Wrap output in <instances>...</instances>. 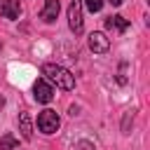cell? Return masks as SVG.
<instances>
[{
    "label": "cell",
    "mask_w": 150,
    "mask_h": 150,
    "mask_svg": "<svg viewBox=\"0 0 150 150\" xmlns=\"http://www.w3.org/2000/svg\"><path fill=\"white\" fill-rule=\"evenodd\" d=\"M42 75H45L49 82H54L59 89L70 91V89L75 87V77H73L66 68H61V66H56V63H45V66H42Z\"/></svg>",
    "instance_id": "obj_1"
},
{
    "label": "cell",
    "mask_w": 150,
    "mask_h": 150,
    "mask_svg": "<svg viewBox=\"0 0 150 150\" xmlns=\"http://www.w3.org/2000/svg\"><path fill=\"white\" fill-rule=\"evenodd\" d=\"M59 124H61V120H59V115L54 110H42L38 115V129L42 134H54L59 129Z\"/></svg>",
    "instance_id": "obj_2"
},
{
    "label": "cell",
    "mask_w": 150,
    "mask_h": 150,
    "mask_svg": "<svg viewBox=\"0 0 150 150\" xmlns=\"http://www.w3.org/2000/svg\"><path fill=\"white\" fill-rule=\"evenodd\" d=\"M68 26L73 33H82V0H70L68 5Z\"/></svg>",
    "instance_id": "obj_3"
},
{
    "label": "cell",
    "mask_w": 150,
    "mask_h": 150,
    "mask_svg": "<svg viewBox=\"0 0 150 150\" xmlns=\"http://www.w3.org/2000/svg\"><path fill=\"white\" fill-rule=\"evenodd\" d=\"M89 49H91L94 54H105V52L110 49V40L105 38V33L94 30V33L89 35Z\"/></svg>",
    "instance_id": "obj_4"
},
{
    "label": "cell",
    "mask_w": 150,
    "mask_h": 150,
    "mask_svg": "<svg viewBox=\"0 0 150 150\" xmlns=\"http://www.w3.org/2000/svg\"><path fill=\"white\" fill-rule=\"evenodd\" d=\"M33 91H35V101H38V103H49V101L54 98V89H52L45 80H38L35 87H33Z\"/></svg>",
    "instance_id": "obj_5"
},
{
    "label": "cell",
    "mask_w": 150,
    "mask_h": 150,
    "mask_svg": "<svg viewBox=\"0 0 150 150\" xmlns=\"http://www.w3.org/2000/svg\"><path fill=\"white\" fill-rule=\"evenodd\" d=\"M0 14L5 19H19V14H21L19 0H0Z\"/></svg>",
    "instance_id": "obj_6"
},
{
    "label": "cell",
    "mask_w": 150,
    "mask_h": 150,
    "mask_svg": "<svg viewBox=\"0 0 150 150\" xmlns=\"http://www.w3.org/2000/svg\"><path fill=\"white\" fill-rule=\"evenodd\" d=\"M59 12H61L59 0H47V2H45V7H42V12H40V19H42V21H47V23H52V21L59 16Z\"/></svg>",
    "instance_id": "obj_7"
},
{
    "label": "cell",
    "mask_w": 150,
    "mask_h": 150,
    "mask_svg": "<svg viewBox=\"0 0 150 150\" xmlns=\"http://www.w3.org/2000/svg\"><path fill=\"white\" fill-rule=\"evenodd\" d=\"M129 26H131V23H129L124 16H120V14L105 19V28H108V30H115V33H124V30H129Z\"/></svg>",
    "instance_id": "obj_8"
},
{
    "label": "cell",
    "mask_w": 150,
    "mask_h": 150,
    "mask_svg": "<svg viewBox=\"0 0 150 150\" xmlns=\"http://www.w3.org/2000/svg\"><path fill=\"white\" fill-rule=\"evenodd\" d=\"M19 127H21L23 138L30 141V138H33V124H30V115H28V112H21V115H19Z\"/></svg>",
    "instance_id": "obj_9"
},
{
    "label": "cell",
    "mask_w": 150,
    "mask_h": 150,
    "mask_svg": "<svg viewBox=\"0 0 150 150\" xmlns=\"http://www.w3.org/2000/svg\"><path fill=\"white\" fill-rule=\"evenodd\" d=\"M19 145V141L12 136V134H5L2 138H0V150H12V148H16Z\"/></svg>",
    "instance_id": "obj_10"
},
{
    "label": "cell",
    "mask_w": 150,
    "mask_h": 150,
    "mask_svg": "<svg viewBox=\"0 0 150 150\" xmlns=\"http://www.w3.org/2000/svg\"><path fill=\"white\" fill-rule=\"evenodd\" d=\"M84 5H87V9H89V12H101L103 0H84Z\"/></svg>",
    "instance_id": "obj_11"
},
{
    "label": "cell",
    "mask_w": 150,
    "mask_h": 150,
    "mask_svg": "<svg viewBox=\"0 0 150 150\" xmlns=\"http://www.w3.org/2000/svg\"><path fill=\"white\" fill-rule=\"evenodd\" d=\"M108 2H110V5H115V7H120V5L124 2V0H108Z\"/></svg>",
    "instance_id": "obj_12"
},
{
    "label": "cell",
    "mask_w": 150,
    "mask_h": 150,
    "mask_svg": "<svg viewBox=\"0 0 150 150\" xmlns=\"http://www.w3.org/2000/svg\"><path fill=\"white\" fill-rule=\"evenodd\" d=\"M2 105H5V98H2V96H0V110H2Z\"/></svg>",
    "instance_id": "obj_13"
}]
</instances>
